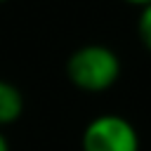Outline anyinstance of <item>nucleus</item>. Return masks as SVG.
<instances>
[{
	"instance_id": "nucleus-1",
	"label": "nucleus",
	"mask_w": 151,
	"mask_h": 151,
	"mask_svg": "<svg viewBox=\"0 0 151 151\" xmlns=\"http://www.w3.org/2000/svg\"><path fill=\"white\" fill-rule=\"evenodd\" d=\"M123 73V64L116 50L101 42H90L76 47L66 59L68 83L87 94H99L111 90Z\"/></svg>"
},
{
	"instance_id": "nucleus-2",
	"label": "nucleus",
	"mask_w": 151,
	"mask_h": 151,
	"mask_svg": "<svg viewBox=\"0 0 151 151\" xmlns=\"http://www.w3.org/2000/svg\"><path fill=\"white\" fill-rule=\"evenodd\" d=\"M137 127L120 113L94 116L80 134V151H139Z\"/></svg>"
},
{
	"instance_id": "nucleus-3",
	"label": "nucleus",
	"mask_w": 151,
	"mask_h": 151,
	"mask_svg": "<svg viewBox=\"0 0 151 151\" xmlns=\"http://www.w3.org/2000/svg\"><path fill=\"white\" fill-rule=\"evenodd\" d=\"M24 109H26L24 92L14 83L0 78V127L14 125L24 116Z\"/></svg>"
},
{
	"instance_id": "nucleus-4",
	"label": "nucleus",
	"mask_w": 151,
	"mask_h": 151,
	"mask_svg": "<svg viewBox=\"0 0 151 151\" xmlns=\"http://www.w3.org/2000/svg\"><path fill=\"white\" fill-rule=\"evenodd\" d=\"M137 38L144 45V50L151 52V5H146V7L139 9V17H137Z\"/></svg>"
},
{
	"instance_id": "nucleus-5",
	"label": "nucleus",
	"mask_w": 151,
	"mask_h": 151,
	"mask_svg": "<svg viewBox=\"0 0 151 151\" xmlns=\"http://www.w3.org/2000/svg\"><path fill=\"white\" fill-rule=\"evenodd\" d=\"M123 2H127V5H132V7H146V5H151V0H123Z\"/></svg>"
},
{
	"instance_id": "nucleus-6",
	"label": "nucleus",
	"mask_w": 151,
	"mask_h": 151,
	"mask_svg": "<svg viewBox=\"0 0 151 151\" xmlns=\"http://www.w3.org/2000/svg\"><path fill=\"white\" fill-rule=\"evenodd\" d=\"M0 151H9V139L5 137L2 130H0Z\"/></svg>"
},
{
	"instance_id": "nucleus-7",
	"label": "nucleus",
	"mask_w": 151,
	"mask_h": 151,
	"mask_svg": "<svg viewBox=\"0 0 151 151\" xmlns=\"http://www.w3.org/2000/svg\"><path fill=\"white\" fill-rule=\"evenodd\" d=\"M5 2H7V0H0V5H5Z\"/></svg>"
}]
</instances>
